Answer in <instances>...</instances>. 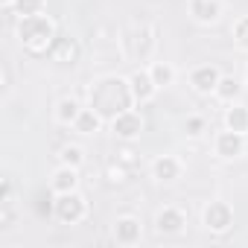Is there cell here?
I'll return each instance as SVG.
<instances>
[{
    "label": "cell",
    "mask_w": 248,
    "mask_h": 248,
    "mask_svg": "<svg viewBox=\"0 0 248 248\" xmlns=\"http://www.w3.org/2000/svg\"><path fill=\"white\" fill-rule=\"evenodd\" d=\"M88 96H91V108H96L108 120H114L117 114H123V111H129L132 105H138L135 96H132L129 79H120V76H105V79L93 82Z\"/></svg>",
    "instance_id": "1"
},
{
    "label": "cell",
    "mask_w": 248,
    "mask_h": 248,
    "mask_svg": "<svg viewBox=\"0 0 248 248\" xmlns=\"http://www.w3.org/2000/svg\"><path fill=\"white\" fill-rule=\"evenodd\" d=\"M56 35H59L56 32V24L47 15H41V12L38 15H27L18 24V38H21V44L30 53H50Z\"/></svg>",
    "instance_id": "2"
},
{
    "label": "cell",
    "mask_w": 248,
    "mask_h": 248,
    "mask_svg": "<svg viewBox=\"0 0 248 248\" xmlns=\"http://www.w3.org/2000/svg\"><path fill=\"white\" fill-rule=\"evenodd\" d=\"M158 47V30L152 24H138L123 35V50L135 62H149Z\"/></svg>",
    "instance_id": "3"
},
{
    "label": "cell",
    "mask_w": 248,
    "mask_h": 248,
    "mask_svg": "<svg viewBox=\"0 0 248 248\" xmlns=\"http://www.w3.org/2000/svg\"><path fill=\"white\" fill-rule=\"evenodd\" d=\"M53 216L62 222V225H79L85 216H88V202L79 190H70V193H56L53 196Z\"/></svg>",
    "instance_id": "4"
},
{
    "label": "cell",
    "mask_w": 248,
    "mask_h": 248,
    "mask_svg": "<svg viewBox=\"0 0 248 248\" xmlns=\"http://www.w3.org/2000/svg\"><path fill=\"white\" fill-rule=\"evenodd\" d=\"M202 222H204V228H207L210 233L222 236V233H228V231L233 228V207H231L228 202H222V199H213V202L204 207Z\"/></svg>",
    "instance_id": "5"
},
{
    "label": "cell",
    "mask_w": 248,
    "mask_h": 248,
    "mask_svg": "<svg viewBox=\"0 0 248 248\" xmlns=\"http://www.w3.org/2000/svg\"><path fill=\"white\" fill-rule=\"evenodd\" d=\"M111 132H114L120 140H126V143L138 140V138L143 135V117H140V111L129 108V111L117 114V117L111 120Z\"/></svg>",
    "instance_id": "6"
},
{
    "label": "cell",
    "mask_w": 248,
    "mask_h": 248,
    "mask_svg": "<svg viewBox=\"0 0 248 248\" xmlns=\"http://www.w3.org/2000/svg\"><path fill=\"white\" fill-rule=\"evenodd\" d=\"M219 79H222V70L216 64H199V67L190 70V88L202 96H210L216 91Z\"/></svg>",
    "instance_id": "7"
},
{
    "label": "cell",
    "mask_w": 248,
    "mask_h": 248,
    "mask_svg": "<svg viewBox=\"0 0 248 248\" xmlns=\"http://www.w3.org/2000/svg\"><path fill=\"white\" fill-rule=\"evenodd\" d=\"M213 152H216L222 161H233V158H239V155L245 152V135H239V132H233V129L219 132L216 140H213Z\"/></svg>",
    "instance_id": "8"
},
{
    "label": "cell",
    "mask_w": 248,
    "mask_h": 248,
    "mask_svg": "<svg viewBox=\"0 0 248 248\" xmlns=\"http://www.w3.org/2000/svg\"><path fill=\"white\" fill-rule=\"evenodd\" d=\"M111 236H114L117 245H138L140 236H143V225H140L138 216H120V219L114 222Z\"/></svg>",
    "instance_id": "9"
},
{
    "label": "cell",
    "mask_w": 248,
    "mask_h": 248,
    "mask_svg": "<svg viewBox=\"0 0 248 248\" xmlns=\"http://www.w3.org/2000/svg\"><path fill=\"white\" fill-rule=\"evenodd\" d=\"M47 56H50L56 64H76L79 56H82V47H79V41L70 38V35H56V41H53V47H50Z\"/></svg>",
    "instance_id": "10"
},
{
    "label": "cell",
    "mask_w": 248,
    "mask_h": 248,
    "mask_svg": "<svg viewBox=\"0 0 248 248\" xmlns=\"http://www.w3.org/2000/svg\"><path fill=\"white\" fill-rule=\"evenodd\" d=\"M184 225H187V213H184L181 207H175V204L158 210V216H155V228H158V233H167V236L181 233Z\"/></svg>",
    "instance_id": "11"
},
{
    "label": "cell",
    "mask_w": 248,
    "mask_h": 248,
    "mask_svg": "<svg viewBox=\"0 0 248 248\" xmlns=\"http://www.w3.org/2000/svg\"><path fill=\"white\" fill-rule=\"evenodd\" d=\"M129 88H132V96H135V102H138V105L149 102V99L158 93V85L152 82V76H149V67H140V70H135V73L129 76Z\"/></svg>",
    "instance_id": "12"
},
{
    "label": "cell",
    "mask_w": 248,
    "mask_h": 248,
    "mask_svg": "<svg viewBox=\"0 0 248 248\" xmlns=\"http://www.w3.org/2000/svg\"><path fill=\"white\" fill-rule=\"evenodd\" d=\"M181 172H184V164H181L175 155H158V158L152 161V178H158V181H164V184L181 178Z\"/></svg>",
    "instance_id": "13"
},
{
    "label": "cell",
    "mask_w": 248,
    "mask_h": 248,
    "mask_svg": "<svg viewBox=\"0 0 248 248\" xmlns=\"http://www.w3.org/2000/svg\"><path fill=\"white\" fill-rule=\"evenodd\" d=\"M190 18L196 24L210 27V24H216L222 18V3L219 0H190Z\"/></svg>",
    "instance_id": "14"
},
{
    "label": "cell",
    "mask_w": 248,
    "mask_h": 248,
    "mask_svg": "<svg viewBox=\"0 0 248 248\" xmlns=\"http://www.w3.org/2000/svg\"><path fill=\"white\" fill-rule=\"evenodd\" d=\"M50 190H53V193H70V190H79V170H76V167H64V164H59V170H56L53 178H50Z\"/></svg>",
    "instance_id": "15"
},
{
    "label": "cell",
    "mask_w": 248,
    "mask_h": 248,
    "mask_svg": "<svg viewBox=\"0 0 248 248\" xmlns=\"http://www.w3.org/2000/svg\"><path fill=\"white\" fill-rule=\"evenodd\" d=\"M102 120H105V117H102L96 108H91V105H88V108H82V114L76 117L73 129H76L79 135H96V132L102 129Z\"/></svg>",
    "instance_id": "16"
},
{
    "label": "cell",
    "mask_w": 248,
    "mask_h": 248,
    "mask_svg": "<svg viewBox=\"0 0 248 248\" xmlns=\"http://www.w3.org/2000/svg\"><path fill=\"white\" fill-rule=\"evenodd\" d=\"M225 129H233V132H239V135H248V108L245 105H233L231 102V108L225 111Z\"/></svg>",
    "instance_id": "17"
},
{
    "label": "cell",
    "mask_w": 248,
    "mask_h": 248,
    "mask_svg": "<svg viewBox=\"0 0 248 248\" xmlns=\"http://www.w3.org/2000/svg\"><path fill=\"white\" fill-rule=\"evenodd\" d=\"M79 114H82V105H79L76 96H64V99H59V105H56V120L62 123V126H73Z\"/></svg>",
    "instance_id": "18"
},
{
    "label": "cell",
    "mask_w": 248,
    "mask_h": 248,
    "mask_svg": "<svg viewBox=\"0 0 248 248\" xmlns=\"http://www.w3.org/2000/svg\"><path fill=\"white\" fill-rule=\"evenodd\" d=\"M149 76H152V82H155L158 91H161V88H170V85L175 82V67H172L170 62H152V64H149Z\"/></svg>",
    "instance_id": "19"
},
{
    "label": "cell",
    "mask_w": 248,
    "mask_h": 248,
    "mask_svg": "<svg viewBox=\"0 0 248 248\" xmlns=\"http://www.w3.org/2000/svg\"><path fill=\"white\" fill-rule=\"evenodd\" d=\"M239 93H242V85H239V79H233V76H222L219 85H216V91H213V96L222 99V102H233Z\"/></svg>",
    "instance_id": "20"
},
{
    "label": "cell",
    "mask_w": 248,
    "mask_h": 248,
    "mask_svg": "<svg viewBox=\"0 0 248 248\" xmlns=\"http://www.w3.org/2000/svg\"><path fill=\"white\" fill-rule=\"evenodd\" d=\"M59 164H64V167H82L85 164V149L82 146H76V143H70V146H64L62 152H59Z\"/></svg>",
    "instance_id": "21"
},
{
    "label": "cell",
    "mask_w": 248,
    "mask_h": 248,
    "mask_svg": "<svg viewBox=\"0 0 248 248\" xmlns=\"http://www.w3.org/2000/svg\"><path fill=\"white\" fill-rule=\"evenodd\" d=\"M44 6H47V0H15V12L21 15V18H27V15H38V12H44Z\"/></svg>",
    "instance_id": "22"
},
{
    "label": "cell",
    "mask_w": 248,
    "mask_h": 248,
    "mask_svg": "<svg viewBox=\"0 0 248 248\" xmlns=\"http://www.w3.org/2000/svg\"><path fill=\"white\" fill-rule=\"evenodd\" d=\"M204 129H207V120H204L202 114H193V117H187V120H184V132H187L190 138H202V135H204Z\"/></svg>",
    "instance_id": "23"
},
{
    "label": "cell",
    "mask_w": 248,
    "mask_h": 248,
    "mask_svg": "<svg viewBox=\"0 0 248 248\" xmlns=\"http://www.w3.org/2000/svg\"><path fill=\"white\" fill-rule=\"evenodd\" d=\"M233 41L239 50H248V15L233 24Z\"/></svg>",
    "instance_id": "24"
},
{
    "label": "cell",
    "mask_w": 248,
    "mask_h": 248,
    "mask_svg": "<svg viewBox=\"0 0 248 248\" xmlns=\"http://www.w3.org/2000/svg\"><path fill=\"white\" fill-rule=\"evenodd\" d=\"M108 181H111V184H123V181H126V164L111 161V164H108Z\"/></svg>",
    "instance_id": "25"
},
{
    "label": "cell",
    "mask_w": 248,
    "mask_h": 248,
    "mask_svg": "<svg viewBox=\"0 0 248 248\" xmlns=\"http://www.w3.org/2000/svg\"><path fill=\"white\" fill-rule=\"evenodd\" d=\"M6 202H15V184L9 175L3 178V187H0V204H6Z\"/></svg>",
    "instance_id": "26"
},
{
    "label": "cell",
    "mask_w": 248,
    "mask_h": 248,
    "mask_svg": "<svg viewBox=\"0 0 248 248\" xmlns=\"http://www.w3.org/2000/svg\"><path fill=\"white\" fill-rule=\"evenodd\" d=\"M0 3H3V6H15V0H0Z\"/></svg>",
    "instance_id": "27"
}]
</instances>
